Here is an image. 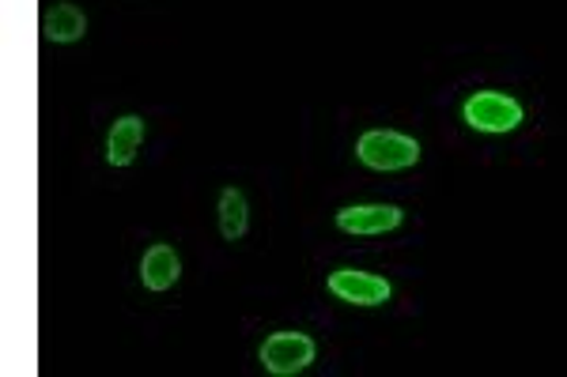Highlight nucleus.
Here are the masks:
<instances>
[{"label":"nucleus","mask_w":567,"mask_h":377,"mask_svg":"<svg viewBox=\"0 0 567 377\" xmlns=\"http://www.w3.org/2000/svg\"><path fill=\"white\" fill-rule=\"evenodd\" d=\"M42 34L50 42H80L87 34V15L80 12L76 4H53L50 12L42 15Z\"/></svg>","instance_id":"nucleus-8"},{"label":"nucleus","mask_w":567,"mask_h":377,"mask_svg":"<svg viewBox=\"0 0 567 377\" xmlns=\"http://www.w3.org/2000/svg\"><path fill=\"white\" fill-rule=\"evenodd\" d=\"M401 219H405V211L398 205H352L337 211V231L355 238H374V234L398 231Z\"/></svg>","instance_id":"nucleus-5"},{"label":"nucleus","mask_w":567,"mask_h":377,"mask_svg":"<svg viewBox=\"0 0 567 377\" xmlns=\"http://www.w3.org/2000/svg\"><path fill=\"white\" fill-rule=\"evenodd\" d=\"M326 287L333 299L349 302V306H382V302H390V280H382V275L374 272H360V269H337L329 272Z\"/></svg>","instance_id":"nucleus-4"},{"label":"nucleus","mask_w":567,"mask_h":377,"mask_svg":"<svg viewBox=\"0 0 567 377\" xmlns=\"http://www.w3.org/2000/svg\"><path fill=\"white\" fill-rule=\"evenodd\" d=\"M355 155L368 170L393 174V170H409L420 163V144L405 133H393V128H371L355 140Z\"/></svg>","instance_id":"nucleus-1"},{"label":"nucleus","mask_w":567,"mask_h":377,"mask_svg":"<svg viewBox=\"0 0 567 377\" xmlns=\"http://www.w3.org/2000/svg\"><path fill=\"white\" fill-rule=\"evenodd\" d=\"M144 144V122L136 114H125L106 133V163L110 167H130Z\"/></svg>","instance_id":"nucleus-6"},{"label":"nucleus","mask_w":567,"mask_h":377,"mask_svg":"<svg viewBox=\"0 0 567 377\" xmlns=\"http://www.w3.org/2000/svg\"><path fill=\"white\" fill-rule=\"evenodd\" d=\"M250 227V205H246L243 189H224L219 192V234L227 242H239Z\"/></svg>","instance_id":"nucleus-9"},{"label":"nucleus","mask_w":567,"mask_h":377,"mask_svg":"<svg viewBox=\"0 0 567 377\" xmlns=\"http://www.w3.org/2000/svg\"><path fill=\"white\" fill-rule=\"evenodd\" d=\"M318 347L315 339H310L307 333H272L269 339L261 344V366L269 370L272 377H296L303 374L310 363H315Z\"/></svg>","instance_id":"nucleus-3"},{"label":"nucleus","mask_w":567,"mask_h":377,"mask_svg":"<svg viewBox=\"0 0 567 377\" xmlns=\"http://www.w3.org/2000/svg\"><path fill=\"white\" fill-rule=\"evenodd\" d=\"M178 275H182V261H178V253L171 250V245H152L148 253L141 256V283L148 291L155 294H163V291H171L178 283Z\"/></svg>","instance_id":"nucleus-7"},{"label":"nucleus","mask_w":567,"mask_h":377,"mask_svg":"<svg viewBox=\"0 0 567 377\" xmlns=\"http://www.w3.org/2000/svg\"><path fill=\"white\" fill-rule=\"evenodd\" d=\"M465 125H473L477 133H515L523 125L526 109L518 98L503 95V91H477V95L465 98L462 106Z\"/></svg>","instance_id":"nucleus-2"}]
</instances>
